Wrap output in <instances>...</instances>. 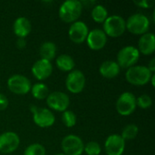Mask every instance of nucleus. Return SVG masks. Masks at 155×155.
Masks as SVG:
<instances>
[{"mask_svg": "<svg viewBox=\"0 0 155 155\" xmlns=\"http://www.w3.org/2000/svg\"><path fill=\"white\" fill-rule=\"evenodd\" d=\"M84 152L87 155H99L102 152V149L98 143L89 142L84 145Z\"/></svg>", "mask_w": 155, "mask_h": 155, "instance_id": "27", "label": "nucleus"}, {"mask_svg": "<svg viewBox=\"0 0 155 155\" xmlns=\"http://www.w3.org/2000/svg\"><path fill=\"white\" fill-rule=\"evenodd\" d=\"M7 87L12 93L23 95L30 92L32 85L30 80L27 77L21 74H15L8 78Z\"/></svg>", "mask_w": 155, "mask_h": 155, "instance_id": "9", "label": "nucleus"}, {"mask_svg": "<svg viewBox=\"0 0 155 155\" xmlns=\"http://www.w3.org/2000/svg\"><path fill=\"white\" fill-rule=\"evenodd\" d=\"M140 53L134 46L128 45L122 48L117 54V64L120 68H130L134 66L139 60Z\"/></svg>", "mask_w": 155, "mask_h": 155, "instance_id": "5", "label": "nucleus"}, {"mask_svg": "<svg viewBox=\"0 0 155 155\" xmlns=\"http://www.w3.org/2000/svg\"><path fill=\"white\" fill-rule=\"evenodd\" d=\"M30 91L32 93V95L37 100L46 99L49 94V90H48L47 85L43 83H37V84H34L31 87Z\"/></svg>", "mask_w": 155, "mask_h": 155, "instance_id": "22", "label": "nucleus"}, {"mask_svg": "<svg viewBox=\"0 0 155 155\" xmlns=\"http://www.w3.org/2000/svg\"><path fill=\"white\" fill-rule=\"evenodd\" d=\"M153 104V100L148 94H143L136 98V105L142 109H148Z\"/></svg>", "mask_w": 155, "mask_h": 155, "instance_id": "28", "label": "nucleus"}, {"mask_svg": "<svg viewBox=\"0 0 155 155\" xmlns=\"http://www.w3.org/2000/svg\"><path fill=\"white\" fill-rule=\"evenodd\" d=\"M16 47L18 49H23L25 47L26 45V41H25V38H17L16 40Z\"/></svg>", "mask_w": 155, "mask_h": 155, "instance_id": "31", "label": "nucleus"}, {"mask_svg": "<svg viewBox=\"0 0 155 155\" xmlns=\"http://www.w3.org/2000/svg\"><path fill=\"white\" fill-rule=\"evenodd\" d=\"M138 132H139V128L137 125L134 124H128L126 125L124 129H123V132H122V138L124 140V141H130V140H134L137 134H138Z\"/></svg>", "mask_w": 155, "mask_h": 155, "instance_id": "24", "label": "nucleus"}, {"mask_svg": "<svg viewBox=\"0 0 155 155\" xmlns=\"http://www.w3.org/2000/svg\"><path fill=\"white\" fill-rule=\"evenodd\" d=\"M56 66L63 72H71L74 70L75 63L72 56L68 54H61L55 60Z\"/></svg>", "mask_w": 155, "mask_h": 155, "instance_id": "21", "label": "nucleus"}, {"mask_svg": "<svg viewBox=\"0 0 155 155\" xmlns=\"http://www.w3.org/2000/svg\"><path fill=\"white\" fill-rule=\"evenodd\" d=\"M53 72V65L51 62L44 59L37 60L32 66V74L39 81L48 78Z\"/></svg>", "mask_w": 155, "mask_h": 155, "instance_id": "16", "label": "nucleus"}, {"mask_svg": "<svg viewBox=\"0 0 155 155\" xmlns=\"http://www.w3.org/2000/svg\"><path fill=\"white\" fill-rule=\"evenodd\" d=\"M55 155H65V154H64V153H58V154H55Z\"/></svg>", "mask_w": 155, "mask_h": 155, "instance_id": "34", "label": "nucleus"}, {"mask_svg": "<svg viewBox=\"0 0 155 155\" xmlns=\"http://www.w3.org/2000/svg\"><path fill=\"white\" fill-rule=\"evenodd\" d=\"M153 73L144 65H134L127 69L125 78L128 83L134 85H144L151 80Z\"/></svg>", "mask_w": 155, "mask_h": 155, "instance_id": "2", "label": "nucleus"}, {"mask_svg": "<svg viewBox=\"0 0 155 155\" xmlns=\"http://www.w3.org/2000/svg\"><path fill=\"white\" fill-rule=\"evenodd\" d=\"M134 4L140 7H143V8H149L151 7L152 5H153L154 2L153 1H147V0H141V1H134Z\"/></svg>", "mask_w": 155, "mask_h": 155, "instance_id": "29", "label": "nucleus"}, {"mask_svg": "<svg viewBox=\"0 0 155 155\" xmlns=\"http://www.w3.org/2000/svg\"><path fill=\"white\" fill-rule=\"evenodd\" d=\"M61 147L65 155H82L84 153L83 140L74 134L66 135L61 143Z\"/></svg>", "mask_w": 155, "mask_h": 155, "instance_id": "7", "label": "nucleus"}, {"mask_svg": "<svg viewBox=\"0 0 155 155\" xmlns=\"http://www.w3.org/2000/svg\"><path fill=\"white\" fill-rule=\"evenodd\" d=\"M126 30L125 20L117 15L108 16L104 22V32L107 36L116 38L121 36Z\"/></svg>", "mask_w": 155, "mask_h": 155, "instance_id": "3", "label": "nucleus"}, {"mask_svg": "<svg viewBox=\"0 0 155 155\" xmlns=\"http://www.w3.org/2000/svg\"><path fill=\"white\" fill-rule=\"evenodd\" d=\"M88 33H89V29L84 22L75 21L71 25L68 31V35L72 42L79 45L86 40Z\"/></svg>", "mask_w": 155, "mask_h": 155, "instance_id": "14", "label": "nucleus"}, {"mask_svg": "<svg viewBox=\"0 0 155 155\" xmlns=\"http://www.w3.org/2000/svg\"><path fill=\"white\" fill-rule=\"evenodd\" d=\"M147 67H148V69L151 71V73L154 74V72H155V58H153V59L150 61V63H149V65H148Z\"/></svg>", "mask_w": 155, "mask_h": 155, "instance_id": "32", "label": "nucleus"}, {"mask_svg": "<svg viewBox=\"0 0 155 155\" xmlns=\"http://www.w3.org/2000/svg\"><path fill=\"white\" fill-rule=\"evenodd\" d=\"M86 42L90 49L94 51H98L105 46L107 42V35L102 29L95 28L88 33Z\"/></svg>", "mask_w": 155, "mask_h": 155, "instance_id": "15", "label": "nucleus"}, {"mask_svg": "<svg viewBox=\"0 0 155 155\" xmlns=\"http://www.w3.org/2000/svg\"><path fill=\"white\" fill-rule=\"evenodd\" d=\"M126 22V29L134 35H144L150 28L149 18L143 14L132 15Z\"/></svg>", "mask_w": 155, "mask_h": 155, "instance_id": "4", "label": "nucleus"}, {"mask_svg": "<svg viewBox=\"0 0 155 155\" xmlns=\"http://www.w3.org/2000/svg\"><path fill=\"white\" fill-rule=\"evenodd\" d=\"M62 121H63V124L66 127H68V128L74 127L76 124V115L74 112L66 110L63 113Z\"/></svg>", "mask_w": 155, "mask_h": 155, "instance_id": "25", "label": "nucleus"}, {"mask_svg": "<svg viewBox=\"0 0 155 155\" xmlns=\"http://www.w3.org/2000/svg\"><path fill=\"white\" fill-rule=\"evenodd\" d=\"M46 104L49 108L57 112L64 113L69 107L70 99L65 93L56 91L48 94L46 98Z\"/></svg>", "mask_w": 155, "mask_h": 155, "instance_id": "10", "label": "nucleus"}, {"mask_svg": "<svg viewBox=\"0 0 155 155\" xmlns=\"http://www.w3.org/2000/svg\"><path fill=\"white\" fill-rule=\"evenodd\" d=\"M13 30L15 35L18 38H25L32 31V25L30 21L24 16L18 17L15 20L13 25Z\"/></svg>", "mask_w": 155, "mask_h": 155, "instance_id": "18", "label": "nucleus"}, {"mask_svg": "<svg viewBox=\"0 0 155 155\" xmlns=\"http://www.w3.org/2000/svg\"><path fill=\"white\" fill-rule=\"evenodd\" d=\"M120 66L114 61H105L104 62L99 68L101 75L107 79H112L116 77L120 74Z\"/></svg>", "mask_w": 155, "mask_h": 155, "instance_id": "19", "label": "nucleus"}, {"mask_svg": "<svg viewBox=\"0 0 155 155\" xmlns=\"http://www.w3.org/2000/svg\"><path fill=\"white\" fill-rule=\"evenodd\" d=\"M20 144L19 136L14 132H5L0 134V153L5 154L14 153Z\"/></svg>", "mask_w": 155, "mask_h": 155, "instance_id": "12", "label": "nucleus"}, {"mask_svg": "<svg viewBox=\"0 0 155 155\" xmlns=\"http://www.w3.org/2000/svg\"><path fill=\"white\" fill-rule=\"evenodd\" d=\"M45 148L40 143H33L26 147L24 155H45Z\"/></svg>", "mask_w": 155, "mask_h": 155, "instance_id": "26", "label": "nucleus"}, {"mask_svg": "<svg viewBox=\"0 0 155 155\" xmlns=\"http://www.w3.org/2000/svg\"><path fill=\"white\" fill-rule=\"evenodd\" d=\"M136 97L130 92L123 93L116 101V110L119 114L128 116L136 109Z\"/></svg>", "mask_w": 155, "mask_h": 155, "instance_id": "6", "label": "nucleus"}, {"mask_svg": "<svg viewBox=\"0 0 155 155\" xmlns=\"http://www.w3.org/2000/svg\"><path fill=\"white\" fill-rule=\"evenodd\" d=\"M39 54L41 56V59L51 62L55 57V54H56L55 44L50 41L43 43L39 48Z\"/></svg>", "mask_w": 155, "mask_h": 155, "instance_id": "20", "label": "nucleus"}, {"mask_svg": "<svg viewBox=\"0 0 155 155\" xmlns=\"http://www.w3.org/2000/svg\"><path fill=\"white\" fill-rule=\"evenodd\" d=\"M138 51L144 55H150L155 51V35L153 33L143 35L138 42Z\"/></svg>", "mask_w": 155, "mask_h": 155, "instance_id": "17", "label": "nucleus"}, {"mask_svg": "<svg viewBox=\"0 0 155 155\" xmlns=\"http://www.w3.org/2000/svg\"><path fill=\"white\" fill-rule=\"evenodd\" d=\"M108 17L106 8L102 5H95L92 9V18L96 23H104Z\"/></svg>", "mask_w": 155, "mask_h": 155, "instance_id": "23", "label": "nucleus"}, {"mask_svg": "<svg viewBox=\"0 0 155 155\" xmlns=\"http://www.w3.org/2000/svg\"><path fill=\"white\" fill-rule=\"evenodd\" d=\"M65 86L72 94L81 93L85 86V76L80 70L71 71L65 80Z\"/></svg>", "mask_w": 155, "mask_h": 155, "instance_id": "11", "label": "nucleus"}, {"mask_svg": "<svg viewBox=\"0 0 155 155\" xmlns=\"http://www.w3.org/2000/svg\"><path fill=\"white\" fill-rule=\"evenodd\" d=\"M8 106V99L2 94H0V111H4Z\"/></svg>", "mask_w": 155, "mask_h": 155, "instance_id": "30", "label": "nucleus"}, {"mask_svg": "<svg viewBox=\"0 0 155 155\" xmlns=\"http://www.w3.org/2000/svg\"><path fill=\"white\" fill-rule=\"evenodd\" d=\"M30 110L33 113V120L37 126L41 128H47L54 125L55 117L49 109L38 108L33 105L30 107Z\"/></svg>", "mask_w": 155, "mask_h": 155, "instance_id": "8", "label": "nucleus"}, {"mask_svg": "<svg viewBox=\"0 0 155 155\" xmlns=\"http://www.w3.org/2000/svg\"><path fill=\"white\" fill-rule=\"evenodd\" d=\"M151 82H152V85L153 86H154L155 85V74H153V75H152V77H151V80H150Z\"/></svg>", "mask_w": 155, "mask_h": 155, "instance_id": "33", "label": "nucleus"}, {"mask_svg": "<svg viewBox=\"0 0 155 155\" xmlns=\"http://www.w3.org/2000/svg\"><path fill=\"white\" fill-rule=\"evenodd\" d=\"M83 5L79 0L64 1L59 8V17L67 24H73L77 21L83 11Z\"/></svg>", "mask_w": 155, "mask_h": 155, "instance_id": "1", "label": "nucleus"}, {"mask_svg": "<svg viewBox=\"0 0 155 155\" xmlns=\"http://www.w3.org/2000/svg\"><path fill=\"white\" fill-rule=\"evenodd\" d=\"M125 149V141L119 134L109 135L104 142V150L107 155H123Z\"/></svg>", "mask_w": 155, "mask_h": 155, "instance_id": "13", "label": "nucleus"}]
</instances>
